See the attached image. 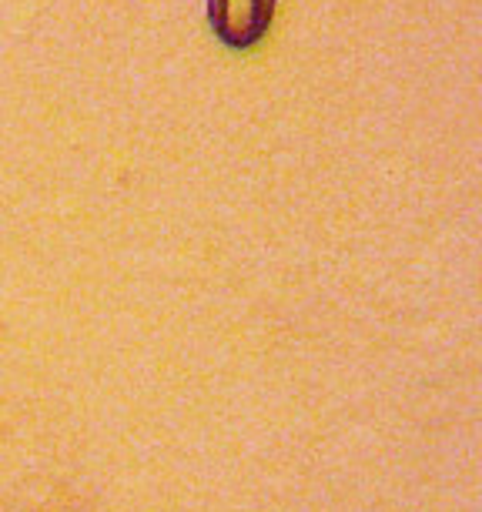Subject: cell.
<instances>
[{
	"instance_id": "obj_1",
	"label": "cell",
	"mask_w": 482,
	"mask_h": 512,
	"mask_svg": "<svg viewBox=\"0 0 482 512\" xmlns=\"http://www.w3.org/2000/svg\"><path fill=\"white\" fill-rule=\"evenodd\" d=\"M208 14L221 44L245 51L265 37L275 14V0H208Z\"/></svg>"
}]
</instances>
